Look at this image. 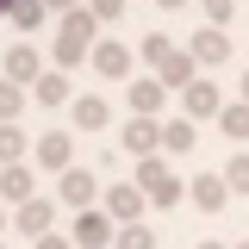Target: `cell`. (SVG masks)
Wrapping results in <instances>:
<instances>
[{"instance_id": "6da1fadb", "label": "cell", "mask_w": 249, "mask_h": 249, "mask_svg": "<svg viewBox=\"0 0 249 249\" xmlns=\"http://www.w3.org/2000/svg\"><path fill=\"white\" fill-rule=\"evenodd\" d=\"M93 44H100V19L88 13V0L81 6H69L56 13V37H50V69H75V62L93 56Z\"/></svg>"}, {"instance_id": "7a4b0ae2", "label": "cell", "mask_w": 249, "mask_h": 249, "mask_svg": "<svg viewBox=\"0 0 249 249\" xmlns=\"http://www.w3.org/2000/svg\"><path fill=\"white\" fill-rule=\"evenodd\" d=\"M131 181H137V193H143L150 206H181V199H187V181L168 168V162H162V156H143Z\"/></svg>"}, {"instance_id": "3957f363", "label": "cell", "mask_w": 249, "mask_h": 249, "mask_svg": "<svg viewBox=\"0 0 249 249\" xmlns=\"http://www.w3.org/2000/svg\"><path fill=\"white\" fill-rule=\"evenodd\" d=\"M75 249H112V237H119V224L106 218V206H81L75 212Z\"/></svg>"}, {"instance_id": "277c9868", "label": "cell", "mask_w": 249, "mask_h": 249, "mask_svg": "<svg viewBox=\"0 0 249 249\" xmlns=\"http://www.w3.org/2000/svg\"><path fill=\"white\" fill-rule=\"evenodd\" d=\"M88 62L100 69V81H131V69H137V50H131V44H119V37H100Z\"/></svg>"}, {"instance_id": "5b68a950", "label": "cell", "mask_w": 249, "mask_h": 249, "mask_svg": "<svg viewBox=\"0 0 249 249\" xmlns=\"http://www.w3.org/2000/svg\"><path fill=\"white\" fill-rule=\"evenodd\" d=\"M31 156H37L44 175H62V168H75V137H69V131H44V137L31 143Z\"/></svg>"}, {"instance_id": "8992f818", "label": "cell", "mask_w": 249, "mask_h": 249, "mask_svg": "<svg viewBox=\"0 0 249 249\" xmlns=\"http://www.w3.org/2000/svg\"><path fill=\"white\" fill-rule=\"evenodd\" d=\"M218 106H224V93H218L206 75H193V81L181 88V112H187L193 124H199V119H218Z\"/></svg>"}, {"instance_id": "52a82bcc", "label": "cell", "mask_w": 249, "mask_h": 249, "mask_svg": "<svg viewBox=\"0 0 249 249\" xmlns=\"http://www.w3.org/2000/svg\"><path fill=\"white\" fill-rule=\"evenodd\" d=\"M93 193H100V175H93V168H62L56 175V199L62 206L81 212V206H93Z\"/></svg>"}, {"instance_id": "ba28073f", "label": "cell", "mask_w": 249, "mask_h": 249, "mask_svg": "<svg viewBox=\"0 0 249 249\" xmlns=\"http://www.w3.org/2000/svg\"><path fill=\"white\" fill-rule=\"evenodd\" d=\"M143 206H150V199L137 193V181H112L106 187V218H112V224H137Z\"/></svg>"}, {"instance_id": "9c48e42d", "label": "cell", "mask_w": 249, "mask_h": 249, "mask_svg": "<svg viewBox=\"0 0 249 249\" xmlns=\"http://www.w3.org/2000/svg\"><path fill=\"white\" fill-rule=\"evenodd\" d=\"M31 106H44V112H50V106H69V100H75V88H69V69H44V75H37V81H31Z\"/></svg>"}, {"instance_id": "30bf717a", "label": "cell", "mask_w": 249, "mask_h": 249, "mask_svg": "<svg viewBox=\"0 0 249 249\" xmlns=\"http://www.w3.org/2000/svg\"><path fill=\"white\" fill-rule=\"evenodd\" d=\"M119 143L137 156V162H143V156H156V150H162V119H143V112H131V124H124V137H119Z\"/></svg>"}, {"instance_id": "8fae6325", "label": "cell", "mask_w": 249, "mask_h": 249, "mask_svg": "<svg viewBox=\"0 0 249 249\" xmlns=\"http://www.w3.org/2000/svg\"><path fill=\"white\" fill-rule=\"evenodd\" d=\"M25 206V199H37V168H25V162H6L0 168V206Z\"/></svg>"}, {"instance_id": "7c38bea8", "label": "cell", "mask_w": 249, "mask_h": 249, "mask_svg": "<svg viewBox=\"0 0 249 249\" xmlns=\"http://www.w3.org/2000/svg\"><path fill=\"white\" fill-rule=\"evenodd\" d=\"M0 75H6V81H19V88H31V81L44 75V56H37V44H13V50H6V62H0Z\"/></svg>"}, {"instance_id": "4fadbf2b", "label": "cell", "mask_w": 249, "mask_h": 249, "mask_svg": "<svg viewBox=\"0 0 249 249\" xmlns=\"http://www.w3.org/2000/svg\"><path fill=\"white\" fill-rule=\"evenodd\" d=\"M124 100H131V112H143V119H162V106H168V88H162L156 75H137V81L124 88Z\"/></svg>"}, {"instance_id": "5bb4252c", "label": "cell", "mask_w": 249, "mask_h": 249, "mask_svg": "<svg viewBox=\"0 0 249 249\" xmlns=\"http://www.w3.org/2000/svg\"><path fill=\"white\" fill-rule=\"evenodd\" d=\"M187 50H193V62H206V69H218V62L231 56V37H224V25H199Z\"/></svg>"}, {"instance_id": "9a60e30c", "label": "cell", "mask_w": 249, "mask_h": 249, "mask_svg": "<svg viewBox=\"0 0 249 249\" xmlns=\"http://www.w3.org/2000/svg\"><path fill=\"white\" fill-rule=\"evenodd\" d=\"M69 112H75V131H106V124H112V106H106L100 93H75Z\"/></svg>"}, {"instance_id": "2e32d148", "label": "cell", "mask_w": 249, "mask_h": 249, "mask_svg": "<svg viewBox=\"0 0 249 249\" xmlns=\"http://www.w3.org/2000/svg\"><path fill=\"white\" fill-rule=\"evenodd\" d=\"M193 75H199V62H193V50H168V56L156 62V81H162V88H187Z\"/></svg>"}, {"instance_id": "e0dca14e", "label": "cell", "mask_w": 249, "mask_h": 249, "mask_svg": "<svg viewBox=\"0 0 249 249\" xmlns=\"http://www.w3.org/2000/svg\"><path fill=\"white\" fill-rule=\"evenodd\" d=\"M187 199H193L199 212H224V206H231V187H224V175H199V181L187 187Z\"/></svg>"}, {"instance_id": "ac0fdd59", "label": "cell", "mask_w": 249, "mask_h": 249, "mask_svg": "<svg viewBox=\"0 0 249 249\" xmlns=\"http://www.w3.org/2000/svg\"><path fill=\"white\" fill-rule=\"evenodd\" d=\"M13 231H19V237H31V243H37V237L50 231V199H25V206L13 212Z\"/></svg>"}, {"instance_id": "d6986e66", "label": "cell", "mask_w": 249, "mask_h": 249, "mask_svg": "<svg viewBox=\"0 0 249 249\" xmlns=\"http://www.w3.org/2000/svg\"><path fill=\"white\" fill-rule=\"evenodd\" d=\"M218 131H224L231 143H249V100H224V106H218Z\"/></svg>"}, {"instance_id": "ffe728a7", "label": "cell", "mask_w": 249, "mask_h": 249, "mask_svg": "<svg viewBox=\"0 0 249 249\" xmlns=\"http://www.w3.org/2000/svg\"><path fill=\"white\" fill-rule=\"evenodd\" d=\"M31 156V137L19 131V119H0V168L6 162H25Z\"/></svg>"}, {"instance_id": "44dd1931", "label": "cell", "mask_w": 249, "mask_h": 249, "mask_svg": "<svg viewBox=\"0 0 249 249\" xmlns=\"http://www.w3.org/2000/svg\"><path fill=\"white\" fill-rule=\"evenodd\" d=\"M6 19H13L19 31H37L44 19H50V6H44V0H13V6H6Z\"/></svg>"}, {"instance_id": "7402d4cb", "label": "cell", "mask_w": 249, "mask_h": 249, "mask_svg": "<svg viewBox=\"0 0 249 249\" xmlns=\"http://www.w3.org/2000/svg\"><path fill=\"white\" fill-rule=\"evenodd\" d=\"M193 137H199L193 119H168V124H162V150H193Z\"/></svg>"}, {"instance_id": "603a6c76", "label": "cell", "mask_w": 249, "mask_h": 249, "mask_svg": "<svg viewBox=\"0 0 249 249\" xmlns=\"http://www.w3.org/2000/svg\"><path fill=\"white\" fill-rule=\"evenodd\" d=\"M112 249H156V231L137 218V224H119V237H112Z\"/></svg>"}, {"instance_id": "cb8c5ba5", "label": "cell", "mask_w": 249, "mask_h": 249, "mask_svg": "<svg viewBox=\"0 0 249 249\" xmlns=\"http://www.w3.org/2000/svg\"><path fill=\"white\" fill-rule=\"evenodd\" d=\"M25 106H31V93L19 88V81H6V75H0V119H19Z\"/></svg>"}, {"instance_id": "d4e9b609", "label": "cell", "mask_w": 249, "mask_h": 249, "mask_svg": "<svg viewBox=\"0 0 249 249\" xmlns=\"http://www.w3.org/2000/svg\"><path fill=\"white\" fill-rule=\"evenodd\" d=\"M224 187H231V193H243V199H249V150H237L231 162H224Z\"/></svg>"}, {"instance_id": "484cf974", "label": "cell", "mask_w": 249, "mask_h": 249, "mask_svg": "<svg viewBox=\"0 0 249 249\" xmlns=\"http://www.w3.org/2000/svg\"><path fill=\"white\" fill-rule=\"evenodd\" d=\"M168 50H175V37H168V31H150V37L137 44V56H143V62H162Z\"/></svg>"}, {"instance_id": "4316f807", "label": "cell", "mask_w": 249, "mask_h": 249, "mask_svg": "<svg viewBox=\"0 0 249 249\" xmlns=\"http://www.w3.org/2000/svg\"><path fill=\"white\" fill-rule=\"evenodd\" d=\"M206 6V25H231V13H237V0H199Z\"/></svg>"}, {"instance_id": "83f0119b", "label": "cell", "mask_w": 249, "mask_h": 249, "mask_svg": "<svg viewBox=\"0 0 249 249\" xmlns=\"http://www.w3.org/2000/svg\"><path fill=\"white\" fill-rule=\"evenodd\" d=\"M88 13H93V19H100V25H112V19H119V13H124V0H88Z\"/></svg>"}, {"instance_id": "f1b7e54d", "label": "cell", "mask_w": 249, "mask_h": 249, "mask_svg": "<svg viewBox=\"0 0 249 249\" xmlns=\"http://www.w3.org/2000/svg\"><path fill=\"white\" fill-rule=\"evenodd\" d=\"M31 249H75V237H56V231H44V237H37Z\"/></svg>"}, {"instance_id": "f546056e", "label": "cell", "mask_w": 249, "mask_h": 249, "mask_svg": "<svg viewBox=\"0 0 249 249\" xmlns=\"http://www.w3.org/2000/svg\"><path fill=\"white\" fill-rule=\"evenodd\" d=\"M44 6H50V13H69V6H81V0H44Z\"/></svg>"}, {"instance_id": "4dcf8cb0", "label": "cell", "mask_w": 249, "mask_h": 249, "mask_svg": "<svg viewBox=\"0 0 249 249\" xmlns=\"http://www.w3.org/2000/svg\"><path fill=\"white\" fill-rule=\"evenodd\" d=\"M156 6H187V0H156Z\"/></svg>"}, {"instance_id": "1f68e13d", "label": "cell", "mask_w": 249, "mask_h": 249, "mask_svg": "<svg viewBox=\"0 0 249 249\" xmlns=\"http://www.w3.org/2000/svg\"><path fill=\"white\" fill-rule=\"evenodd\" d=\"M0 237H6V206H0Z\"/></svg>"}, {"instance_id": "d6a6232c", "label": "cell", "mask_w": 249, "mask_h": 249, "mask_svg": "<svg viewBox=\"0 0 249 249\" xmlns=\"http://www.w3.org/2000/svg\"><path fill=\"white\" fill-rule=\"evenodd\" d=\"M243 100H249V69H243Z\"/></svg>"}, {"instance_id": "836d02e7", "label": "cell", "mask_w": 249, "mask_h": 249, "mask_svg": "<svg viewBox=\"0 0 249 249\" xmlns=\"http://www.w3.org/2000/svg\"><path fill=\"white\" fill-rule=\"evenodd\" d=\"M199 249H231V243H199Z\"/></svg>"}, {"instance_id": "e575fe53", "label": "cell", "mask_w": 249, "mask_h": 249, "mask_svg": "<svg viewBox=\"0 0 249 249\" xmlns=\"http://www.w3.org/2000/svg\"><path fill=\"white\" fill-rule=\"evenodd\" d=\"M6 6H13V0H0V13H6Z\"/></svg>"}, {"instance_id": "d590c367", "label": "cell", "mask_w": 249, "mask_h": 249, "mask_svg": "<svg viewBox=\"0 0 249 249\" xmlns=\"http://www.w3.org/2000/svg\"><path fill=\"white\" fill-rule=\"evenodd\" d=\"M0 249H6V243H0Z\"/></svg>"}, {"instance_id": "8d00e7d4", "label": "cell", "mask_w": 249, "mask_h": 249, "mask_svg": "<svg viewBox=\"0 0 249 249\" xmlns=\"http://www.w3.org/2000/svg\"><path fill=\"white\" fill-rule=\"evenodd\" d=\"M243 249H249V243H243Z\"/></svg>"}]
</instances>
